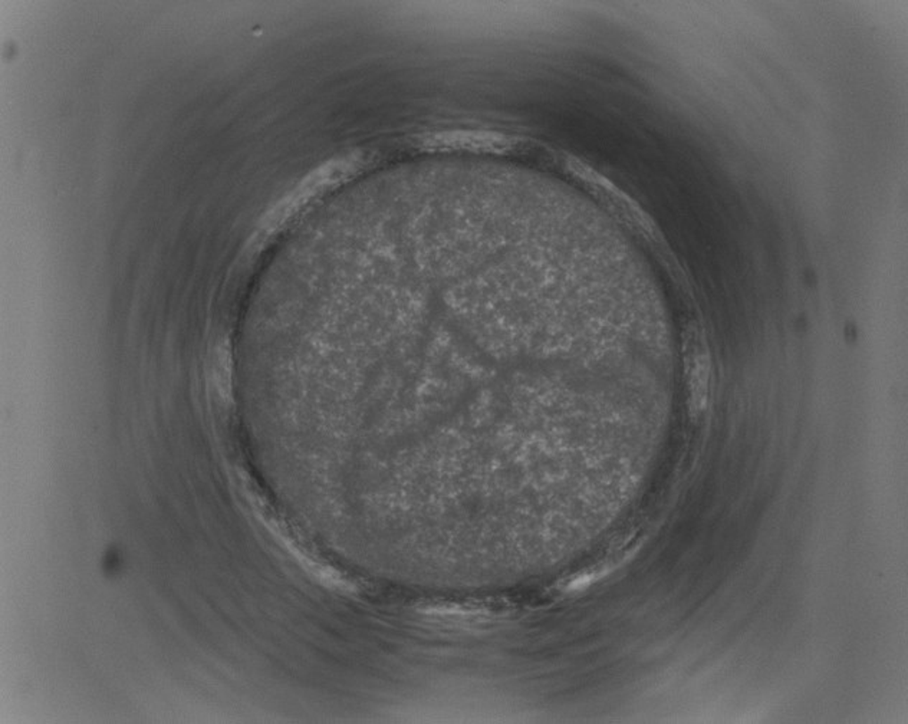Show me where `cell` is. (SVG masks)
I'll list each match as a JSON object with an SVG mask.
<instances>
[{
    "instance_id": "cell-1",
    "label": "cell",
    "mask_w": 908,
    "mask_h": 724,
    "mask_svg": "<svg viewBox=\"0 0 908 724\" xmlns=\"http://www.w3.org/2000/svg\"><path fill=\"white\" fill-rule=\"evenodd\" d=\"M690 374H692L690 384H692L693 408L700 412L706 404L710 374L709 354L703 346H696V350L693 351Z\"/></svg>"
}]
</instances>
